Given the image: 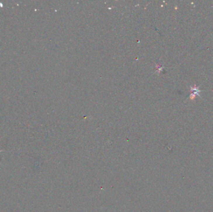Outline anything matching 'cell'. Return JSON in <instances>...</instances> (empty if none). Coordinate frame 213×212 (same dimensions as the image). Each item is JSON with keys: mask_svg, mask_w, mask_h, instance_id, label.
<instances>
[{"mask_svg": "<svg viewBox=\"0 0 213 212\" xmlns=\"http://www.w3.org/2000/svg\"><path fill=\"white\" fill-rule=\"evenodd\" d=\"M3 151H1V150H0V152H2Z\"/></svg>", "mask_w": 213, "mask_h": 212, "instance_id": "cell-1", "label": "cell"}]
</instances>
